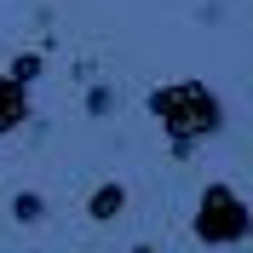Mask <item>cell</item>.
I'll use <instances>...</instances> for the list:
<instances>
[{"instance_id": "obj_7", "label": "cell", "mask_w": 253, "mask_h": 253, "mask_svg": "<svg viewBox=\"0 0 253 253\" xmlns=\"http://www.w3.org/2000/svg\"><path fill=\"white\" fill-rule=\"evenodd\" d=\"M248 230H253V213H248Z\"/></svg>"}, {"instance_id": "obj_4", "label": "cell", "mask_w": 253, "mask_h": 253, "mask_svg": "<svg viewBox=\"0 0 253 253\" xmlns=\"http://www.w3.org/2000/svg\"><path fill=\"white\" fill-rule=\"evenodd\" d=\"M121 207H126L121 184H104V190H98V196H92V202H86V213H92V219H115Z\"/></svg>"}, {"instance_id": "obj_3", "label": "cell", "mask_w": 253, "mask_h": 253, "mask_svg": "<svg viewBox=\"0 0 253 253\" xmlns=\"http://www.w3.org/2000/svg\"><path fill=\"white\" fill-rule=\"evenodd\" d=\"M23 115H29V98H23V81L0 75V132H12V126H23Z\"/></svg>"}, {"instance_id": "obj_6", "label": "cell", "mask_w": 253, "mask_h": 253, "mask_svg": "<svg viewBox=\"0 0 253 253\" xmlns=\"http://www.w3.org/2000/svg\"><path fill=\"white\" fill-rule=\"evenodd\" d=\"M12 213H17V219H41V202H35V196H17Z\"/></svg>"}, {"instance_id": "obj_2", "label": "cell", "mask_w": 253, "mask_h": 253, "mask_svg": "<svg viewBox=\"0 0 253 253\" xmlns=\"http://www.w3.org/2000/svg\"><path fill=\"white\" fill-rule=\"evenodd\" d=\"M196 236L213 242V248H219V242H242L248 236V207H242L224 184H213L202 196V207H196Z\"/></svg>"}, {"instance_id": "obj_5", "label": "cell", "mask_w": 253, "mask_h": 253, "mask_svg": "<svg viewBox=\"0 0 253 253\" xmlns=\"http://www.w3.org/2000/svg\"><path fill=\"white\" fill-rule=\"evenodd\" d=\"M6 75H12V81H23V86H29V81L41 75V58H35V52H23V58H17L12 69H6Z\"/></svg>"}, {"instance_id": "obj_1", "label": "cell", "mask_w": 253, "mask_h": 253, "mask_svg": "<svg viewBox=\"0 0 253 253\" xmlns=\"http://www.w3.org/2000/svg\"><path fill=\"white\" fill-rule=\"evenodd\" d=\"M150 110L167 121V132H173V144H178V150H190L196 138H207V132L219 126V104H213V92H207L202 81L161 86V92L150 98Z\"/></svg>"}]
</instances>
